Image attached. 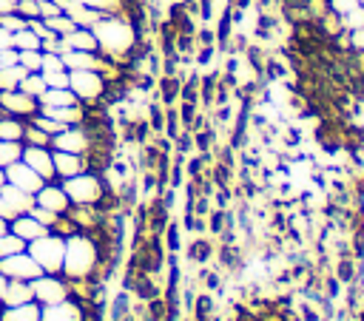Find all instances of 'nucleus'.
Wrapping results in <instances>:
<instances>
[{
  "label": "nucleus",
  "instance_id": "473e14b6",
  "mask_svg": "<svg viewBox=\"0 0 364 321\" xmlns=\"http://www.w3.org/2000/svg\"><path fill=\"white\" fill-rule=\"evenodd\" d=\"M28 122H34L37 128H43V131H46V134H48L51 139H54V136H57L60 131H65V128H68V125H63V122H57L54 116H46V114H34V116H31Z\"/></svg>",
  "mask_w": 364,
  "mask_h": 321
},
{
  "label": "nucleus",
  "instance_id": "c756f323",
  "mask_svg": "<svg viewBox=\"0 0 364 321\" xmlns=\"http://www.w3.org/2000/svg\"><path fill=\"white\" fill-rule=\"evenodd\" d=\"M213 256V244L208 241V239H196V241H191V247H188V259L191 261H196V264H205L208 259Z\"/></svg>",
  "mask_w": 364,
  "mask_h": 321
},
{
  "label": "nucleus",
  "instance_id": "7ed1b4c3",
  "mask_svg": "<svg viewBox=\"0 0 364 321\" xmlns=\"http://www.w3.org/2000/svg\"><path fill=\"white\" fill-rule=\"evenodd\" d=\"M28 256L43 267V273H63V256H65V239L57 233H46L26 244Z\"/></svg>",
  "mask_w": 364,
  "mask_h": 321
},
{
  "label": "nucleus",
  "instance_id": "2f4dec72",
  "mask_svg": "<svg viewBox=\"0 0 364 321\" xmlns=\"http://www.w3.org/2000/svg\"><path fill=\"white\" fill-rule=\"evenodd\" d=\"M179 233H182V224H176V222H168V224H165L162 239H165V250H168V253H179V250H182Z\"/></svg>",
  "mask_w": 364,
  "mask_h": 321
},
{
  "label": "nucleus",
  "instance_id": "393cba45",
  "mask_svg": "<svg viewBox=\"0 0 364 321\" xmlns=\"http://www.w3.org/2000/svg\"><path fill=\"white\" fill-rule=\"evenodd\" d=\"M26 74H28V71H26L20 62L0 68V91H11V88H17V85H20V80H23Z\"/></svg>",
  "mask_w": 364,
  "mask_h": 321
},
{
  "label": "nucleus",
  "instance_id": "7c9ffc66",
  "mask_svg": "<svg viewBox=\"0 0 364 321\" xmlns=\"http://www.w3.org/2000/svg\"><path fill=\"white\" fill-rule=\"evenodd\" d=\"M23 250H26V241H23L20 236H14L11 230H6V233L0 236V259L14 256V253H23Z\"/></svg>",
  "mask_w": 364,
  "mask_h": 321
},
{
  "label": "nucleus",
  "instance_id": "f03ea898",
  "mask_svg": "<svg viewBox=\"0 0 364 321\" xmlns=\"http://www.w3.org/2000/svg\"><path fill=\"white\" fill-rule=\"evenodd\" d=\"M60 185L68 193L71 205H100L111 193V185H108L105 173H97V170H82L71 179H63Z\"/></svg>",
  "mask_w": 364,
  "mask_h": 321
},
{
  "label": "nucleus",
  "instance_id": "ddd939ff",
  "mask_svg": "<svg viewBox=\"0 0 364 321\" xmlns=\"http://www.w3.org/2000/svg\"><path fill=\"white\" fill-rule=\"evenodd\" d=\"M23 162L37 170L46 182L54 179V159H51V148H40V145H23Z\"/></svg>",
  "mask_w": 364,
  "mask_h": 321
},
{
  "label": "nucleus",
  "instance_id": "423d86ee",
  "mask_svg": "<svg viewBox=\"0 0 364 321\" xmlns=\"http://www.w3.org/2000/svg\"><path fill=\"white\" fill-rule=\"evenodd\" d=\"M0 114H9V116H17V119L28 122L34 114H40V99L20 91V88L0 91Z\"/></svg>",
  "mask_w": 364,
  "mask_h": 321
},
{
  "label": "nucleus",
  "instance_id": "58836bf2",
  "mask_svg": "<svg viewBox=\"0 0 364 321\" xmlns=\"http://www.w3.org/2000/svg\"><path fill=\"white\" fill-rule=\"evenodd\" d=\"M51 233H57V236H63V239H68L71 233H77V227H74V222L63 213V216H57V222L51 224Z\"/></svg>",
  "mask_w": 364,
  "mask_h": 321
},
{
  "label": "nucleus",
  "instance_id": "1a4fd4ad",
  "mask_svg": "<svg viewBox=\"0 0 364 321\" xmlns=\"http://www.w3.org/2000/svg\"><path fill=\"white\" fill-rule=\"evenodd\" d=\"M40 321H85V304L68 295L57 304H46L40 312Z\"/></svg>",
  "mask_w": 364,
  "mask_h": 321
},
{
  "label": "nucleus",
  "instance_id": "72a5a7b5",
  "mask_svg": "<svg viewBox=\"0 0 364 321\" xmlns=\"http://www.w3.org/2000/svg\"><path fill=\"white\" fill-rule=\"evenodd\" d=\"M17 62H20L26 71H40V68H43V51H40V48L17 51Z\"/></svg>",
  "mask_w": 364,
  "mask_h": 321
},
{
  "label": "nucleus",
  "instance_id": "f257e3e1",
  "mask_svg": "<svg viewBox=\"0 0 364 321\" xmlns=\"http://www.w3.org/2000/svg\"><path fill=\"white\" fill-rule=\"evenodd\" d=\"M100 264H102V250L94 233H71L65 239V256H63V276L68 281L80 278H100Z\"/></svg>",
  "mask_w": 364,
  "mask_h": 321
},
{
  "label": "nucleus",
  "instance_id": "f704fd0d",
  "mask_svg": "<svg viewBox=\"0 0 364 321\" xmlns=\"http://www.w3.org/2000/svg\"><path fill=\"white\" fill-rule=\"evenodd\" d=\"M46 23H48V28H51L54 34H60V37H65V34H71V31L77 28V23H74L68 14H57V17H48Z\"/></svg>",
  "mask_w": 364,
  "mask_h": 321
},
{
  "label": "nucleus",
  "instance_id": "e433bc0d",
  "mask_svg": "<svg viewBox=\"0 0 364 321\" xmlns=\"http://www.w3.org/2000/svg\"><path fill=\"white\" fill-rule=\"evenodd\" d=\"M46 85L48 88H68V68H60V71H40Z\"/></svg>",
  "mask_w": 364,
  "mask_h": 321
},
{
  "label": "nucleus",
  "instance_id": "412c9836",
  "mask_svg": "<svg viewBox=\"0 0 364 321\" xmlns=\"http://www.w3.org/2000/svg\"><path fill=\"white\" fill-rule=\"evenodd\" d=\"M191 312H193V321H213L216 318V298H213V293L196 295L193 304H191Z\"/></svg>",
  "mask_w": 364,
  "mask_h": 321
},
{
  "label": "nucleus",
  "instance_id": "a19ab883",
  "mask_svg": "<svg viewBox=\"0 0 364 321\" xmlns=\"http://www.w3.org/2000/svg\"><path fill=\"white\" fill-rule=\"evenodd\" d=\"M60 68H65L60 54H43V68L40 71H60Z\"/></svg>",
  "mask_w": 364,
  "mask_h": 321
},
{
  "label": "nucleus",
  "instance_id": "79ce46f5",
  "mask_svg": "<svg viewBox=\"0 0 364 321\" xmlns=\"http://www.w3.org/2000/svg\"><path fill=\"white\" fill-rule=\"evenodd\" d=\"M40 3V17L43 20H48V17H57V14H63L60 11V6L54 3V0H37Z\"/></svg>",
  "mask_w": 364,
  "mask_h": 321
},
{
  "label": "nucleus",
  "instance_id": "f8f14e48",
  "mask_svg": "<svg viewBox=\"0 0 364 321\" xmlns=\"http://www.w3.org/2000/svg\"><path fill=\"white\" fill-rule=\"evenodd\" d=\"M51 159H54V179H60V182L88 170V159L80 156V153H68V151L51 148Z\"/></svg>",
  "mask_w": 364,
  "mask_h": 321
},
{
  "label": "nucleus",
  "instance_id": "dca6fc26",
  "mask_svg": "<svg viewBox=\"0 0 364 321\" xmlns=\"http://www.w3.org/2000/svg\"><path fill=\"white\" fill-rule=\"evenodd\" d=\"M179 91H182V77L179 74H159L156 88H154V99L168 108V105L179 102Z\"/></svg>",
  "mask_w": 364,
  "mask_h": 321
},
{
  "label": "nucleus",
  "instance_id": "a878e982",
  "mask_svg": "<svg viewBox=\"0 0 364 321\" xmlns=\"http://www.w3.org/2000/svg\"><path fill=\"white\" fill-rule=\"evenodd\" d=\"M23 159V142H11V139H0V168L6 170L9 165Z\"/></svg>",
  "mask_w": 364,
  "mask_h": 321
},
{
  "label": "nucleus",
  "instance_id": "9d476101",
  "mask_svg": "<svg viewBox=\"0 0 364 321\" xmlns=\"http://www.w3.org/2000/svg\"><path fill=\"white\" fill-rule=\"evenodd\" d=\"M6 182L34 196V193L43 187V182H46V179H43L37 170H31V168L20 159V162H14V165H9V168H6Z\"/></svg>",
  "mask_w": 364,
  "mask_h": 321
},
{
  "label": "nucleus",
  "instance_id": "8fccbe9b",
  "mask_svg": "<svg viewBox=\"0 0 364 321\" xmlns=\"http://www.w3.org/2000/svg\"><path fill=\"white\" fill-rule=\"evenodd\" d=\"M3 185H6V170L0 168V187H3Z\"/></svg>",
  "mask_w": 364,
  "mask_h": 321
},
{
  "label": "nucleus",
  "instance_id": "09e8293b",
  "mask_svg": "<svg viewBox=\"0 0 364 321\" xmlns=\"http://www.w3.org/2000/svg\"><path fill=\"white\" fill-rule=\"evenodd\" d=\"M9 230V219H0V236Z\"/></svg>",
  "mask_w": 364,
  "mask_h": 321
},
{
  "label": "nucleus",
  "instance_id": "6ab92c4d",
  "mask_svg": "<svg viewBox=\"0 0 364 321\" xmlns=\"http://www.w3.org/2000/svg\"><path fill=\"white\" fill-rule=\"evenodd\" d=\"M65 40V45L68 48H77V51H100V43H97V34H94V28H74L71 34H65L63 37Z\"/></svg>",
  "mask_w": 364,
  "mask_h": 321
},
{
  "label": "nucleus",
  "instance_id": "3c124183",
  "mask_svg": "<svg viewBox=\"0 0 364 321\" xmlns=\"http://www.w3.org/2000/svg\"><path fill=\"white\" fill-rule=\"evenodd\" d=\"M361 54H364V51H361Z\"/></svg>",
  "mask_w": 364,
  "mask_h": 321
},
{
  "label": "nucleus",
  "instance_id": "49530a36",
  "mask_svg": "<svg viewBox=\"0 0 364 321\" xmlns=\"http://www.w3.org/2000/svg\"><path fill=\"white\" fill-rule=\"evenodd\" d=\"M14 6H17V0H0V14H6V11H14Z\"/></svg>",
  "mask_w": 364,
  "mask_h": 321
},
{
  "label": "nucleus",
  "instance_id": "cd10ccee",
  "mask_svg": "<svg viewBox=\"0 0 364 321\" xmlns=\"http://www.w3.org/2000/svg\"><path fill=\"white\" fill-rule=\"evenodd\" d=\"M17 88L40 99V94H43V91H46L48 85H46V80H43V74H40V71H28V74H26V77L20 80V85H17Z\"/></svg>",
  "mask_w": 364,
  "mask_h": 321
},
{
  "label": "nucleus",
  "instance_id": "a211bd4d",
  "mask_svg": "<svg viewBox=\"0 0 364 321\" xmlns=\"http://www.w3.org/2000/svg\"><path fill=\"white\" fill-rule=\"evenodd\" d=\"M43 307L37 301H26L17 307H0V321H40Z\"/></svg>",
  "mask_w": 364,
  "mask_h": 321
},
{
  "label": "nucleus",
  "instance_id": "f3484780",
  "mask_svg": "<svg viewBox=\"0 0 364 321\" xmlns=\"http://www.w3.org/2000/svg\"><path fill=\"white\" fill-rule=\"evenodd\" d=\"M0 196H3L6 205L14 210V216H17V213H28V210L34 207V196L26 193V190H20V187H14V185H9V182L0 187Z\"/></svg>",
  "mask_w": 364,
  "mask_h": 321
},
{
  "label": "nucleus",
  "instance_id": "ea45409f",
  "mask_svg": "<svg viewBox=\"0 0 364 321\" xmlns=\"http://www.w3.org/2000/svg\"><path fill=\"white\" fill-rule=\"evenodd\" d=\"M28 213H31V216H34V219H37L40 224H46L48 230H51V224L57 222V213H51V210H46V207H40V205H34V207H31Z\"/></svg>",
  "mask_w": 364,
  "mask_h": 321
},
{
  "label": "nucleus",
  "instance_id": "c9c22d12",
  "mask_svg": "<svg viewBox=\"0 0 364 321\" xmlns=\"http://www.w3.org/2000/svg\"><path fill=\"white\" fill-rule=\"evenodd\" d=\"M26 26H28V20H26V17H20L17 11H6V14H0V28H6L9 34L23 31Z\"/></svg>",
  "mask_w": 364,
  "mask_h": 321
},
{
  "label": "nucleus",
  "instance_id": "c03bdc74",
  "mask_svg": "<svg viewBox=\"0 0 364 321\" xmlns=\"http://www.w3.org/2000/svg\"><path fill=\"white\" fill-rule=\"evenodd\" d=\"M11 216H14V210H11V207L6 205V199L0 196V219H11Z\"/></svg>",
  "mask_w": 364,
  "mask_h": 321
},
{
  "label": "nucleus",
  "instance_id": "4be33fe9",
  "mask_svg": "<svg viewBox=\"0 0 364 321\" xmlns=\"http://www.w3.org/2000/svg\"><path fill=\"white\" fill-rule=\"evenodd\" d=\"M74 102H77V97L71 88H46L40 94V105H46V108H60V105H74Z\"/></svg>",
  "mask_w": 364,
  "mask_h": 321
},
{
  "label": "nucleus",
  "instance_id": "a18cd8bd",
  "mask_svg": "<svg viewBox=\"0 0 364 321\" xmlns=\"http://www.w3.org/2000/svg\"><path fill=\"white\" fill-rule=\"evenodd\" d=\"M0 48H11V34L6 28H0Z\"/></svg>",
  "mask_w": 364,
  "mask_h": 321
},
{
  "label": "nucleus",
  "instance_id": "5701e85b",
  "mask_svg": "<svg viewBox=\"0 0 364 321\" xmlns=\"http://www.w3.org/2000/svg\"><path fill=\"white\" fill-rule=\"evenodd\" d=\"M105 312H108V321H128L131 318V293L128 290L117 293Z\"/></svg>",
  "mask_w": 364,
  "mask_h": 321
},
{
  "label": "nucleus",
  "instance_id": "b1692460",
  "mask_svg": "<svg viewBox=\"0 0 364 321\" xmlns=\"http://www.w3.org/2000/svg\"><path fill=\"white\" fill-rule=\"evenodd\" d=\"M23 131H26V119L0 114V139H11V142H23Z\"/></svg>",
  "mask_w": 364,
  "mask_h": 321
},
{
  "label": "nucleus",
  "instance_id": "37998d69",
  "mask_svg": "<svg viewBox=\"0 0 364 321\" xmlns=\"http://www.w3.org/2000/svg\"><path fill=\"white\" fill-rule=\"evenodd\" d=\"M17 62V48H0V68Z\"/></svg>",
  "mask_w": 364,
  "mask_h": 321
},
{
  "label": "nucleus",
  "instance_id": "4468645a",
  "mask_svg": "<svg viewBox=\"0 0 364 321\" xmlns=\"http://www.w3.org/2000/svg\"><path fill=\"white\" fill-rule=\"evenodd\" d=\"M9 230H11L14 236H20L26 244L48 233V227H46V224H40L31 213H17V216H11V219H9Z\"/></svg>",
  "mask_w": 364,
  "mask_h": 321
},
{
  "label": "nucleus",
  "instance_id": "bb28decb",
  "mask_svg": "<svg viewBox=\"0 0 364 321\" xmlns=\"http://www.w3.org/2000/svg\"><path fill=\"white\" fill-rule=\"evenodd\" d=\"M11 48L17 51H31V48H40V37L26 26L23 31H14L11 34Z\"/></svg>",
  "mask_w": 364,
  "mask_h": 321
},
{
  "label": "nucleus",
  "instance_id": "aec40b11",
  "mask_svg": "<svg viewBox=\"0 0 364 321\" xmlns=\"http://www.w3.org/2000/svg\"><path fill=\"white\" fill-rule=\"evenodd\" d=\"M26 301H34L31 284L11 278V281L6 284V293H3V304H0V307H17V304H26Z\"/></svg>",
  "mask_w": 364,
  "mask_h": 321
},
{
  "label": "nucleus",
  "instance_id": "de8ad7c7",
  "mask_svg": "<svg viewBox=\"0 0 364 321\" xmlns=\"http://www.w3.org/2000/svg\"><path fill=\"white\" fill-rule=\"evenodd\" d=\"M6 284H9V278L0 273V304H3V293H6Z\"/></svg>",
  "mask_w": 364,
  "mask_h": 321
},
{
  "label": "nucleus",
  "instance_id": "0eeeda50",
  "mask_svg": "<svg viewBox=\"0 0 364 321\" xmlns=\"http://www.w3.org/2000/svg\"><path fill=\"white\" fill-rule=\"evenodd\" d=\"M0 273L11 281H34L40 273H43V267L28 256V250H23V253H14V256H6V259H0Z\"/></svg>",
  "mask_w": 364,
  "mask_h": 321
},
{
  "label": "nucleus",
  "instance_id": "9b49d317",
  "mask_svg": "<svg viewBox=\"0 0 364 321\" xmlns=\"http://www.w3.org/2000/svg\"><path fill=\"white\" fill-rule=\"evenodd\" d=\"M65 216H68V219L74 222V227L82 230V233H97V230L102 227V219H105V213H102L100 205H71Z\"/></svg>",
  "mask_w": 364,
  "mask_h": 321
},
{
  "label": "nucleus",
  "instance_id": "6e6552de",
  "mask_svg": "<svg viewBox=\"0 0 364 321\" xmlns=\"http://www.w3.org/2000/svg\"><path fill=\"white\" fill-rule=\"evenodd\" d=\"M34 205H40V207H46V210L63 216V213H68L71 199H68V193L63 190L60 179H51V182H43V187L34 193Z\"/></svg>",
  "mask_w": 364,
  "mask_h": 321
},
{
  "label": "nucleus",
  "instance_id": "c85d7f7f",
  "mask_svg": "<svg viewBox=\"0 0 364 321\" xmlns=\"http://www.w3.org/2000/svg\"><path fill=\"white\" fill-rule=\"evenodd\" d=\"M23 145H40V148H51V136L37 128L34 122H26V131H23Z\"/></svg>",
  "mask_w": 364,
  "mask_h": 321
},
{
  "label": "nucleus",
  "instance_id": "4c0bfd02",
  "mask_svg": "<svg viewBox=\"0 0 364 321\" xmlns=\"http://www.w3.org/2000/svg\"><path fill=\"white\" fill-rule=\"evenodd\" d=\"M14 11L20 17H26V20H34V17H40V3L37 0H17Z\"/></svg>",
  "mask_w": 364,
  "mask_h": 321
},
{
  "label": "nucleus",
  "instance_id": "20e7f679",
  "mask_svg": "<svg viewBox=\"0 0 364 321\" xmlns=\"http://www.w3.org/2000/svg\"><path fill=\"white\" fill-rule=\"evenodd\" d=\"M105 80L100 71H85V68H77V71H68V88L74 91L77 102L82 105H100L102 94H105Z\"/></svg>",
  "mask_w": 364,
  "mask_h": 321
},
{
  "label": "nucleus",
  "instance_id": "2eb2a0df",
  "mask_svg": "<svg viewBox=\"0 0 364 321\" xmlns=\"http://www.w3.org/2000/svg\"><path fill=\"white\" fill-rule=\"evenodd\" d=\"M60 57H63V65H65L68 71H77V68L100 71L102 62H105V57H102L100 51H77V48H68V51H63Z\"/></svg>",
  "mask_w": 364,
  "mask_h": 321
},
{
  "label": "nucleus",
  "instance_id": "39448f33",
  "mask_svg": "<svg viewBox=\"0 0 364 321\" xmlns=\"http://www.w3.org/2000/svg\"><path fill=\"white\" fill-rule=\"evenodd\" d=\"M28 284H31V295H34V301H37L40 307L57 304V301H63V298L71 295L68 278H65L63 273H40V276H37L34 281H28Z\"/></svg>",
  "mask_w": 364,
  "mask_h": 321
}]
</instances>
